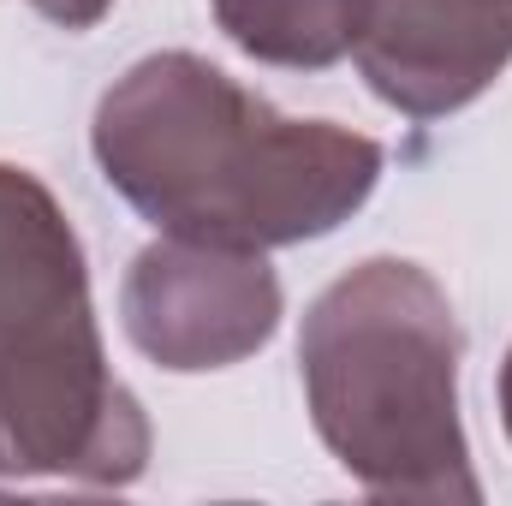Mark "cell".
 <instances>
[{
	"label": "cell",
	"mask_w": 512,
	"mask_h": 506,
	"mask_svg": "<svg viewBox=\"0 0 512 506\" xmlns=\"http://www.w3.org/2000/svg\"><path fill=\"white\" fill-rule=\"evenodd\" d=\"M501 423H507V441H512V352L501 364Z\"/></svg>",
	"instance_id": "cell-8"
},
{
	"label": "cell",
	"mask_w": 512,
	"mask_h": 506,
	"mask_svg": "<svg viewBox=\"0 0 512 506\" xmlns=\"http://www.w3.org/2000/svg\"><path fill=\"white\" fill-rule=\"evenodd\" d=\"M286 316L280 274L262 251L155 239L131 256L120 286L126 340L173 376L233 370L256 358Z\"/></svg>",
	"instance_id": "cell-4"
},
{
	"label": "cell",
	"mask_w": 512,
	"mask_h": 506,
	"mask_svg": "<svg viewBox=\"0 0 512 506\" xmlns=\"http://www.w3.org/2000/svg\"><path fill=\"white\" fill-rule=\"evenodd\" d=\"M102 179L167 233L280 251L340 233L382 185V143L334 120H292L191 48L137 60L90 120Z\"/></svg>",
	"instance_id": "cell-1"
},
{
	"label": "cell",
	"mask_w": 512,
	"mask_h": 506,
	"mask_svg": "<svg viewBox=\"0 0 512 506\" xmlns=\"http://www.w3.org/2000/svg\"><path fill=\"white\" fill-rule=\"evenodd\" d=\"M24 6H36L48 24H60V30H96L108 12H114V0H24Z\"/></svg>",
	"instance_id": "cell-7"
},
{
	"label": "cell",
	"mask_w": 512,
	"mask_h": 506,
	"mask_svg": "<svg viewBox=\"0 0 512 506\" xmlns=\"http://www.w3.org/2000/svg\"><path fill=\"white\" fill-rule=\"evenodd\" d=\"M352 60L405 120H447L512 66V0H364Z\"/></svg>",
	"instance_id": "cell-5"
},
{
	"label": "cell",
	"mask_w": 512,
	"mask_h": 506,
	"mask_svg": "<svg viewBox=\"0 0 512 506\" xmlns=\"http://www.w3.org/2000/svg\"><path fill=\"white\" fill-rule=\"evenodd\" d=\"M239 54L286 72H328L352 54L364 0H209Z\"/></svg>",
	"instance_id": "cell-6"
},
{
	"label": "cell",
	"mask_w": 512,
	"mask_h": 506,
	"mask_svg": "<svg viewBox=\"0 0 512 506\" xmlns=\"http://www.w3.org/2000/svg\"><path fill=\"white\" fill-rule=\"evenodd\" d=\"M465 334L441 280L370 256L316 292L298 376L322 447L376 501H483L459 417Z\"/></svg>",
	"instance_id": "cell-2"
},
{
	"label": "cell",
	"mask_w": 512,
	"mask_h": 506,
	"mask_svg": "<svg viewBox=\"0 0 512 506\" xmlns=\"http://www.w3.org/2000/svg\"><path fill=\"white\" fill-rule=\"evenodd\" d=\"M149 417L114 376L90 304V262L60 197L0 161V477L131 489Z\"/></svg>",
	"instance_id": "cell-3"
}]
</instances>
